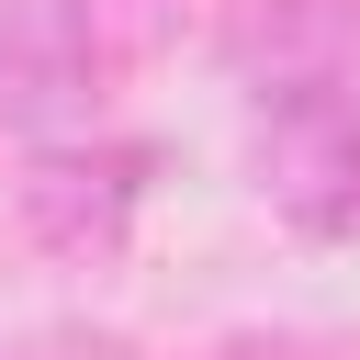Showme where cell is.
<instances>
[{
  "instance_id": "obj_1",
  "label": "cell",
  "mask_w": 360,
  "mask_h": 360,
  "mask_svg": "<svg viewBox=\"0 0 360 360\" xmlns=\"http://www.w3.org/2000/svg\"><path fill=\"white\" fill-rule=\"evenodd\" d=\"M202 0H0V135H90L202 45Z\"/></svg>"
},
{
  "instance_id": "obj_2",
  "label": "cell",
  "mask_w": 360,
  "mask_h": 360,
  "mask_svg": "<svg viewBox=\"0 0 360 360\" xmlns=\"http://www.w3.org/2000/svg\"><path fill=\"white\" fill-rule=\"evenodd\" d=\"M225 90L259 112H315V101H360V0H225L202 22Z\"/></svg>"
},
{
  "instance_id": "obj_3",
  "label": "cell",
  "mask_w": 360,
  "mask_h": 360,
  "mask_svg": "<svg viewBox=\"0 0 360 360\" xmlns=\"http://www.w3.org/2000/svg\"><path fill=\"white\" fill-rule=\"evenodd\" d=\"M146 180H158V158L135 146V135H34V158H22V180H11V225L45 248V259H68V270H101V259H124V236H135V214H146Z\"/></svg>"
},
{
  "instance_id": "obj_4",
  "label": "cell",
  "mask_w": 360,
  "mask_h": 360,
  "mask_svg": "<svg viewBox=\"0 0 360 360\" xmlns=\"http://www.w3.org/2000/svg\"><path fill=\"white\" fill-rule=\"evenodd\" d=\"M259 202L315 248H360V101L259 112Z\"/></svg>"
},
{
  "instance_id": "obj_5",
  "label": "cell",
  "mask_w": 360,
  "mask_h": 360,
  "mask_svg": "<svg viewBox=\"0 0 360 360\" xmlns=\"http://www.w3.org/2000/svg\"><path fill=\"white\" fill-rule=\"evenodd\" d=\"M202 360H360V349H349V338H304V326H281V338L248 326V338H214Z\"/></svg>"
},
{
  "instance_id": "obj_6",
  "label": "cell",
  "mask_w": 360,
  "mask_h": 360,
  "mask_svg": "<svg viewBox=\"0 0 360 360\" xmlns=\"http://www.w3.org/2000/svg\"><path fill=\"white\" fill-rule=\"evenodd\" d=\"M0 360H135L112 326H45V338H11Z\"/></svg>"
}]
</instances>
